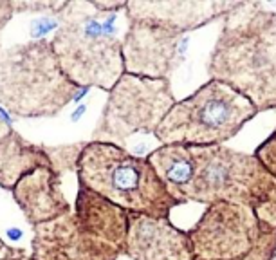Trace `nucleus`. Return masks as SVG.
Here are the masks:
<instances>
[{
	"label": "nucleus",
	"instance_id": "1a4fd4ad",
	"mask_svg": "<svg viewBox=\"0 0 276 260\" xmlns=\"http://www.w3.org/2000/svg\"><path fill=\"white\" fill-rule=\"evenodd\" d=\"M188 45V35L145 22H128L123 36L125 72L170 82L186 60Z\"/></svg>",
	"mask_w": 276,
	"mask_h": 260
},
{
	"label": "nucleus",
	"instance_id": "f8f14e48",
	"mask_svg": "<svg viewBox=\"0 0 276 260\" xmlns=\"http://www.w3.org/2000/svg\"><path fill=\"white\" fill-rule=\"evenodd\" d=\"M125 255L132 260H195L186 230L168 217L130 213Z\"/></svg>",
	"mask_w": 276,
	"mask_h": 260
},
{
	"label": "nucleus",
	"instance_id": "f257e3e1",
	"mask_svg": "<svg viewBox=\"0 0 276 260\" xmlns=\"http://www.w3.org/2000/svg\"><path fill=\"white\" fill-rule=\"evenodd\" d=\"M208 74L246 96L258 112L276 108V13L262 2H238L222 18Z\"/></svg>",
	"mask_w": 276,
	"mask_h": 260
},
{
	"label": "nucleus",
	"instance_id": "7ed1b4c3",
	"mask_svg": "<svg viewBox=\"0 0 276 260\" xmlns=\"http://www.w3.org/2000/svg\"><path fill=\"white\" fill-rule=\"evenodd\" d=\"M190 157L191 177L181 195V204L233 202L251 208L262 224L276 230V179L255 155L217 145L190 147Z\"/></svg>",
	"mask_w": 276,
	"mask_h": 260
},
{
	"label": "nucleus",
	"instance_id": "f03ea898",
	"mask_svg": "<svg viewBox=\"0 0 276 260\" xmlns=\"http://www.w3.org/2000/svg\"><path fill=\"white\" fill-rule=\"evenodd\" d=\"M51 45L64 74L80 89L110 92L125 74L118 13L100 11L92 0H69Z\"/></svg>",
	"mask_w": 276,
	"mask_h": 260
},
{
	"label": "nucleus",
	"instance_id": "dca6fc26",
	"mask_svg": "<svg viewBox=\"0 0 276 260\" xmlns=\"http://www.w3.org/2000/svg\"><path fill=\"white\" fill-rule=\"evenodd\" d=\"M87 143H71V145H47V152L53 163V170L58 172L60 175L64 173H76L78 161L82 155L83 148Z\"/></svg>",
	"mask_w": 276,
	"mask_h": 260
},
{
	"label": "nucleus",
	"instance_id": "b1692460",
	"mask_svg": "<svg viewBox=\"0 0 276 260\" xmlns=\"http://www.w3.org/2000/svg\"><path fill=\"white\" fill-rule=\"evenodd\" d=\"M4 260H33V259L27 257V255L22 251V253H18V255H15V257H9V259H4Z\"/></svg>",
	"mask_w": 276,
	"mask_h": 260
},
{
	"label": "nucleus",
	"instance_id": "20e7f679",
	"mask_svg": "<svg viewBox=\"0 0 276 260\" xmlns=\"http://www.w3.org/2000/svg\"><path fill=\"white\" fill-rule=\"evenodd\" d=\"M80 90L64 74L47 38L0 51V105L15 118H56Z\"/></svg>",
	"mask_w": 276,
	"mask_h": 260
},
{
	"label": "nucleus",
	"instance_id": "a211bd4d",
	"mask_svg": "<svg viewBox=\"0 0 276 260\" xmlns=\"http://www.w3.org/2000/svg\"><path fill=\"white\" fill-rule=\"evenodd\" d=\"M253 155L256 157L260 165L264 166L271 177L276 179V130L264 143H260Z\"/></svg>",
	"mask_w": 276,
	"mask_h": 260
},
{
	"label": "nucleus",
	"instance_id": "39448f33",
	"mask_svg": "<svg viewBox=\"0 0 276 260\" xmlns=\"http://www.w3.org/2000/svg\"><path fill=\"white\" fill-rule=\"evenodd\" d=\"M78 184L92 190L128 213L168 217L177 204L147 155L112 143L88 141L78 161Z\"/></svg>",
	"mask_w": 276,
	"mask_h": 260
},
{
	"label": "nucleus",
	"instance_id": "6ab92c4d",
	"mask_svg": "<svg viewBox=\"0 0 276 260\" xmlns=\"http://www.w3.org/2000/svg\"><path fill=\"white\" fill-rule=\"evenodd\" d=\"M276 259V230L265 228L258 246L240 260H275Z\"/></svg>",
	"mask_w": 276,
	"mask_h": 260
},
{
	"label": "nucleus",
	"instance_id": "412c9836",
	"mask_svg": "<svg viewBox=\"0 0 276 260\" xmlns=\"http://www.w3.org/2000/svg\"><path fill=\"white\" fill-rule=\"evenodd\" d=\"M15 15H17V13H15V7H13L11 0H0V33H2V29H4L9 22H11V18L15 17Z\"/></svg>",
	"mask_w": 276,
	"mask_h": 260
},
{
	"label": "nucleus",
	"instance_id": "2eb2a0df",
	"mask_svg": "<svg viewBox=\"0 0 276 260\" xmlns=\"http://www.w3.org/2000/svg\"><path fill=\"white\" fill-rule=\"evenodd\" d=\"M38 168H53L47 145L27 141L11 129L0 139V188L13 192L20 179Z\"/></svg>",
	"mask_w": 276,
	"mask_h": 260
},
{
	"label": "nucleus",
	"instance_id": "9b49d317",
	"mask_svg": "<svg viewBox=\"0 0 276 260\" xmlns=\"http://www.w3.org/2000/svg\"><path fill=\"white\" fill-rule=\"evenodd\" d=\"M236 4L233 0H128L125 15L128 22H145L188 35L224 18Z\"/></svg>",
	"mask_w": 276,
	"mask_h": 260
},
{
	"label": "nucleus",
	"instance_id": "393cba45",
	"mask_svg": "<svg viewBox=\"0 0 276 260\" xmlns=\"http://www.w3.org/2000/svg\"><path fill=\"white\" fill-rule=\"evenodd\" d=\"M0 51H2V38H0Z\"/></svg>",
	"mask_w": 276,
	"mask_h": 260
},
{
	"label": "nucleus",
	"instance_id": "f3484780",
	"mask_svg": "<svg viewBox=\"0 0 276 260\" xmlns=\"http://www.w3.org/2000/svg\"><path fill=\"white\" fill-rule=\"evenodd\" d=\"M15 13H49L58 17L64 11L69 0L53 2V0H11Z\"/></svg>",
	"mask_w": 276,
	"mask_h": 260
},
{
	"label": "nucleus",
	"instance_id": "9d476101",
	"mask_svg": "<svg viewBox=\"0 0 276 260\" xmlns=\"http://www.w3.org/2000/svg\"><path fill=\"white\" fill-rule=\"evenodd\" d=\"M121 255L119 249L83 230L72 212L33 228V260H119Z\"/></svg>",
	"mask_w": 276,
	"mask_h": 260
},
{
	"label": "nucleus",
	"instance_id": "ddd939ff",
	"mask_svg": "<svg viewBox=\"0 0 276 260\" xmlns=\"http://www.w3.org/2000/svg\"><path fill=\"white\" fill-rule=\"evenodd\" d=\"M62 177L53 168H38L13 188V199L33 228L72 212L64 194Z\"/></svg>",
	"mask_w": 276,
	"mask_h": 260
},
{
	"label": "nucleus",
	"instance_id": "6e6552de",
	"mask_svg": "<svg viewBox=\"0 0 276 260\" xmlns=\"http://www.w3.org/2000/svg\"><path fill=\"white\" fill-rule=\"evenodd\" d=\"M265 226L251 208L217 202L206 206L188 231L195 260H240L258 246Z\"/></svg>",
	"mask_w": 276,
	"mask_h": 260
},
{
	"label": "nucleus",
	"instance_id": "aec40b11",
	"mask_svg": "<svg viewBox=\"0 0 276 260\" xmlns=\"http://www.w3.org/2000/svg\"><path fill=\"white\" fill-rule=\"evenodd\" d=\"M92 6L96 9H100V11H106V13H119V11H125L127 9V2L125 0H92Z\"/></svg>",
	"mask_w": 276,
	"mask_h": 260
},
{
	"label": "nucleus",
	"instance_id": "4be33fe9",
	"mask_svg": "<svg viewBox=\"0 0 276 260\" xmlns=\"http://www.w3.org/2000/svg\"><path fill=\"white\" fill-rule=\"evenodd\" d=\"M24 249H18V248H13L9 244H6L2 238H0V260L4 259H9V257H15V255L22 253Z\"/></svg>",
	"mask_w": 276,
	"mask_h": 260
},
{
	"label": "nucleus",
	"instance_id": "5701e85b",
	"mask_svg": "<svg viewBox=\"0 0 276 260\" xmlns=\"http://www.w3.org/2000/svg\"><path fill=\"white\" fill-rule=\"evenodd\" d=\"M9 125L6 123V121H4V118H2V116H0V139H2V137H6L7 134H9Z\"/></svg>",
	"mask_w": 276,
	"mask_h": 260
},
{
	"label": "nucleus",
	"instance_id": "4468645a",
	"mask_svg": "<svg viewBox=\"0 0 276 260\" xmlns=\"http://www.w3.org/2000/svg\"><path fill=\"white\" fill-rule=\"evenodd\" d=\"M72 213L83 230L125 255L128 235V212L94 194L92 190L85 188L83 184H78Z\"/></svg>",
	"mask_w": 276,
	"mask_h": 260
},
{
	"label": "nucleus",
	"instance_id": "423d86ee",
	"mask_svg": "<svg viewBox=\"0 0 276 260\" xmlns=\"http://www.w3.org/2000/svg\"><path fill=\"white\" fill-rule=\"evenodd\" d=\"M258 114L246 96L210 80L193 94L175 101L155 130V139L159 145L217 147L233 139Z\"/></svg>",
	"mask_w": 276,
	"mask_h": 260
},
{
	"label": "nucleus",
	"instance_id": "0eeeda50",
	"mask_svg": "<svg viewBox=\"0 0 276 260\" xmlns=\"http://www.w3.org/2000/svg\"><path fill=\"white\" fill-rule=\"evenodd\" d=\"M175 101L168 80L125 72L108 92L100 121L92 130V141L125 148V143L137 134L155 137V130Z\"/></svg>",
	"mask_w": 276,
	"mask_h": 260
}]
</instances>
